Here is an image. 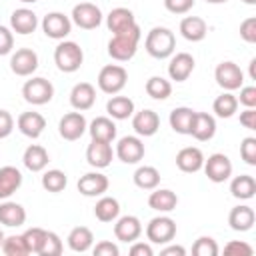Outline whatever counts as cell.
I'll return each instance as SVG.
<instances>
[{
  "label": "cell",
  "instance_id": "obj_1",
  "mask_svg": "<svg viewBox=\"0 0 256 256\" xmlns=\"http://www.w3.org/2000/svg\"><path fill=\"white\" fill-rule=\"evenodd\" d=\"M142 38V32H140V26L134 24L132 28L124 30V32H118V34H112L110 42H108V54L112 60L116 62H128L134 58L136 50H138V42Z\"/></svg>",
  "mask_w": 256,
  "mask_h": 256
},
{
  "label": "cell",
  "instance_id": "obj_2",
  "mask_svg": "<svg viewBox=\"0 0 256 256\" xmlns=\"http://www.w3.org/2000/svg\"><path fill=\"white\" fill-rule=\"evenodd\" d=\"M144 48L146 52L156 58V60H164V58H170L174 54V48H176V36L170 28L166 26H154L148 34H146V40H144Z\"/></svg>",
  "mask_w": 256,
  "mask_h": 256
},
{
  "label": "cell",
  "instance_id": "obj_3",
  "mask_svg": "<svg viewBox=\"0 0 256 256\" xmlns=\"http://www.w3.org/2000/svg\"><path fill=\"white\" fill-rule=\"evenodd\" d=\"M82 62H84V52H82L80 44H76L72 40H60L58 46L54 48V64L60 72L72 74V72L80 70Z\"/></svg>",
  "mask_w": 256,
  "mask_h": 256
},
{
  "label": "cell",
  "instance_id": "obj_4",
  "mask_svg": "<svg viewBox=\"0 0 256 256\" xmlns=\"http://www.w3.org/2000/svg\"><path fill=\"white\" fill-rule=\"evenodd\" d=\"M98 88L104 92V94H118L124 90L126 82H128V72L124 66L120 64H106L100 72H98Z\"/></svg>",
  "mask_w": 256,
  "mask_h": 256
},
{
  "label": "cell",
  "instance_id": "obj_5",
  "mask_svg": "<svg viewBox=\"0 0 256 256\" xmlns=\"http://www.w3.org/2000/svg\"><path fill=\"white\" fill-rule=\"evenodd\" d=\"M22 96L28 104L32 106H42L48 104L54 96V86L50 80L42 78V76H32L30 80L24 82L22 86Z\"/></svg>",
  "mask_w": 256,
  "mask_h": 256
},
{
  "label": "cell",
  "instance_id": "obj_6",
  "mask_svg": "<svg viewBox=\"0 0 256 256\" xmlns=\"http://www.w3.org/2000/svg\"><path fill=\"white\" fill-rule=\"evenodd\" d=\"M174 236H176V222L166 214L154 216L146 224V238L150 244H168L174 240Z\"/></svg>",
  "mask_w": 256,
  "mask_h": 256
},
{
  "label": "cell",
  "instance_id": "obj_7",
  "mask_svg": "<svg viewBox=\"0 0 256 256\" xmlns=\"http://www.w3.org/2000/svg\"><path fill=\"white\" fill-rule=\"evenodd\" d=\"M214 80L216 84L226 90V92H234L240 86H244V72L240 70V66L232 60H224L216 66L214 70Z\"/></svg>",
  "mask_w": 256,
  "mask_h": 256
},
{
  "label": "cell",
  "instance_id": "obj_8",
  "mask_svg": "<svg viewBox=\"0 0 256 256\" xmlns=\"http://www.w3.org/2000/svg\"><path fill=\"white\" fill-rule=\"evenodd\" d=\"M202 170H204V174L208 176L210 182L222 184L232 176V160L222 152H214L208 158H204Z\"/></svg>",
  "mask_w": 256,
  "mask_h": 256
},
{
  "label": "cell",
  "instance_id": "obj_9",
  "mask_svg": "<svg viewBox=\"0 0 256 256\" xmlns=\"http://www.w3.org/2000/svg\"><path fill=\"white\" fill-rule=\"evenodd\" d=\"M70 20L82 30H94L102 24V10L92 2H80L72 8Z\"/></svg>",
  "mask_w": 256,
  "mask_h": 256
},
{
  "label": "cell",
  "instance_id": "obj_10",
  "mask_svg": "<svg viewBox=\"0 0 256 256\" xmlns=\"http://www.w3.org/2000/svg\"><path fill=\"white\" fill-rule=\"evenodd\" d=\"M42 32L52 40H64L72 32V20L64 12H48L42 18Z\"/></svg>",
  "mask_w": 256,
  "mask_h": 256
},
{
  "label": "cell",
  "instance_id": "obj_11",
  "mask_svg": "<svg viewBox=\"0 0 256 256\" xmlns=\"http://www.w3.org/2000/svg\"><path fill=\"white\" fill-rule=\"evenodd\" d=\"M86 130H88V122H86L84 114L78 112V110L64 114V116L60 118V122H58V132H60V136H62L64 140H68V142L80 140Z\"/></svg>",
  "mask_w": 256,
  "mask_h": 256
},
{
  "label": "cell",
  "instance_id": "obj_12",
  "mask_svg": "<svg viewBox=\"0 0 256 256\" xmlns=\"http://www.w3.org/2000/svg\"><path fill=\"white\" fill-rule=\"evenodd\" d=\"M146 154L144 142L140 136H122L116 142V156L124 164H138Z\"/></svg>",
  "mask_w": 256,
  "mask_h": 256
},
{
  "label": "cell",
  "instance_id": "obj_13",
  "mask_svg": "<svg viewBox=\"0 0 256 256\" xmlns=\"http://www.w3.org/2000/svg\"><path fill=\"white\" fill-rule=\"evenodd\" d=\"M110 182H108V176L94 170V172H86L84 176L78 178V192L82 196H88V198H96V196H102L106 190H108Z\"/></svg>",
  "mask_w": 256,
  "mask_h": 256
},
{
  "label": "cell",
  "instance_id": "obj_14",
  "mask_svg": "<svg viewBox=\"0 0 256 256\" xmlns=\"http://www.w3.org/2000/svg\"><path fill=\"white\" fill-rule=\"evenodd\" d=\"M38 68V54L32 48H18L10 56V70L16 76H32Z\"/></svg>",
  "mask_w": 256,
  "mask_h": 256
},
{
  "label": "cell",
  "instance_id": "obj_15",
  "mask_svg": "<svg viewBox=\"0 0 256 256\" xmlns=\"http://www.w3.org/2000/svg\"><path fill=\"white\" fill-rule=\"evenodd\" d=\"M140 234H142V222H140L138 216L126 214V216H118L114 220V236H116V240L132 244L134 240L140 238Z\"/></svg>",
  "mask_w": 256,
  "mask_h": 256
},
{
  "label": "cell",
  "instance_id": "obj_16",
  "mask_svg": "<svg viewBox=\"0 0 256 256\" xmlns=\"http://www.w3.org/2000/svg\"><path fill=\"white\" fill-rule=\"evenodd\" d=\"M112 158H114V150H112V144L110 142H102V140H92L86 148V162L96 168V170H102V168H108L112 164Z\"/></svg>",
  "mask_w": 256,
  "mask_h": 256
},
{
  "label": "cell",
  "instance_id": "obj_17",
  "mask_svg": "<svg viewBox=\"0 0 256 256\" xmlns=\"http://www.w3.org/2000/svg\"><path fill=\"white\" fill-rule=\"evenodd\" d=\"M194 58L192 54L188 52H178V54H172L170 56V62H168V76L170 80L174 82H184L190 78V74L194 72Z\"/></svg>",
  "mask_w": 256,
  "mask_h": 256
},
{
  "label": "cell",
  "instance_id": "obj_18",
  "mask_svg": "<svg viewBox=\"0 0 256 256\" xmlns=\"http://www.w3.org/2000/svg\"><path fill=\"white\" fill-rule=\"evenodd\" d=\"M132 128H134L136 136H144V138L154 136L160 128V116L150 108L134 112L132 114Z\"/></svg>",
  "mask_w": 256,
  "mask_h": 256
},
{
  "label": "cell",
  "instance_id": "obj_19",
  "mask_svg": "<svg viewBox=\"0 0 256 256\" xmlns=\"http://www.w3.org/2000/svg\"><path fill=\"white\" fill-rule=\"evenodd\" d=\"M38 28V16L30 8H16L10 14V30L22 36L32 34Z\"/></svg>",
  "mask_w": 256,
  "mask_h": 256
},
{
  "label": "cell",
  "instance_id": "obj_20",
  "mask_svg": "<svg viewBox=\"0 0 256 256\" xmlns=\"http://www.w3.org/2000/svg\"><path fill=\"white\" fill-rule=\"evenodd\" d=\"M96 102V88L90 84V82H78L72 86L70 90V104L74 110L78 112H84V110H90Z\"/></svg>",
  "mask_w": 256,
  "mask_h": 256
},
{
  "label": "cell",
  "instance_id": "obj_21",
  "mask_svg": "<svg viewBox=\"0 0 256 256\" xmlns=\"http://www.w3.org/2000/svg\"><path fill=\"white\" fill-rule=\"evenodd\" d=\"M16 126L18 130L28 136V138H40L44 128H46V118L40 114V112H22L18 118H16Z\"/></svg>",
  "mask_w": 256,
  "mask_h": 256
},
{
  "label": "cell",
  "instance_id": "obj_22",
  "mask_svg": "<svg viewBox=\"0 0 256 256\" xmlns=\"http://www.w3.org/2000/svg\"><path fill=\"white\" fill-rule=\"evenodd\" d=\"M216 134V118L208 112H196L190 128V136H194L198 142H208Z\"/></svg>",
  "mask_w": 256,
  "mask_h": 256
},
{
  "label": "cell",
  "instance_id": "obj_23",
  "mask_svg": "<svg viewBox=\"0 0 256 256\" xmlns=\"http://www.w3.org/2000/svg\"><path fill=\"white\" fill-rule=\"evenodd\" d=\"M92 140H102V142H114L116 140V122L110 118V116H96L90 124H88V130Z\"/></svg>",
  "mask_w": 256,
  "mask_h": 256
},
{
  "label": "cell",
  "instance_id": "obj_24",
  "mask_svg": "<svg viewBox=\"0 0 256 256\" xmlns=\"http://www.w3.org/2000/svg\"><path fill=\"white\" fill-rule=\"evenodd\" d=\"M176 166L186 172V174H194V172H200L202 166H204V154L200 148L196 146H186L182 148L178 154H176Z\"/></svg>",
  "mask_w": 256,
  "mask_h": 256
},
{
  "label": "cell",
  "instance_id": "obj_25",
  "mask_svg": "<svg viewBox=\"0 0 256 256\" xmlns=\"http://www.w3.org/2000/svg\"><path fill=\"white\" fill-rule=\"evenodd\" d=\"M256 222V214L248 204H238L228 214V224L234 232H248Z\"/></svg>",
  "mask_w": 256,
  "mask_h": 256
},
{
  "label": "cell",
  "instance_id": "obj_26",
  "mask_svg": "<svg viewBox=\"0 0 256 256\" xmlns=\"http://www.w3.org/2000/svg\"><path fill=\"white\" fill-rule=\"evenodd\" d=\"M148 206L160 214H168L178 206V196H176V192H172L168 188L156 186L148 196Z\"/></svg>",
  "mask_w": 256,
  "mask_h": 256
},
{
  "label": "cell",
  "instance_id": "obj_27",
  "mask_svg": "<svg viewBox=\"0 0 256 256\" xmlns=\"http://www.w3.org/2000/svg\"><path fill=\"white\" fill-rule=\"evenodd\" d=\"M136 24V18H134V12L130 8H124V6H118V8H112L106 16V26L112 34H118V32H124L128 28H132Z\"/></svg>",
  "mask_w": 256,
  "mask_h": 256
},
{
  "label": "cell",
  "instance_id": "obj_28",
  "mask_svg": "<svg viewBox=\"0 0 256 256\" xmlns=\"http://www.w3.org/2000/svg\"><path fill=\"white\" fill-rule=\"evenodd\" d=\"M26 222V210L22 204L12 202V200H4L0 204V224L8 226V228H18Z\"/></svg>",
  "mask_w": 256,
  "mask_h": 256
},
{
  "label": "cell",
  "instance_id": "obj_29",
  "mask_svg": "<svg viewBox=\"0 0 256 256\" xmlns=\"http://www.w3.org/2000/svg\"><path fill=\"white\" fill-rule=\"evenodd\" d=\"M22 186V172L16 166L0 168V200H8Z\"/></svg>",
  "mask_w": 256,
  "mask_h": 256
},
{
  "label": "cell",
  "instance_id": "obj_30",
  "mask_svg": "<svg viewBox=\"0 0 256 256\" xmlns=\"http://www.w3.org/2000/svg\"><path fill=\"white\" fill-rule=\"evenodd\" d=\"M180 34L188 42H200L208 34V24L200 16H186L180 22Z\"/></svg>",
  "mask_w": 256,
  "mask_h": 256
},
{
  "label": "cell",
  "instance_id": "obj_31",
  "mask_svg": "<svg viewBox=\"0 0 256 256\" xmlns=\"http://www.w3.org/2000/svg\"><path fill=\"white\" fill-rule=\"evenodd\" d=\"M22 162L24 166L30 170V172H42L48 162H50V156H48V150L40 144H30L24 154H22Z\"/></svg>",
  "mask_w": 256,
  "mask_h": 256
},
{
  "label": "cell",
  "instance_id": "obj_32",
  "mask_svg": "<svg viewBox=\"0 0 256 256\" xmlns=\"http://www.w3.org/2000/svg\"><path fill=\"white\" fill-rule=\"evenodd\" d=\"M106 112L112 120H128L134 114V100L128 96H118L114 94L106 102Z\"/></svg>",
  "mask_w": 256,
  "mask_h": 256
},
{
  "label": "cell",
  "instance_id": "obj_33",
  "mask_svg": "<svg viewBox=\"0 0 256 256\" xmlns=\"http://www.w3.org/2000/svg\"><path fill=\"white\" fill-rule=\"evenodd\" d=\"M66 242L72 252H88L94 246V234L88 226H76L70 230Z\"/></svg>",
  "mask_w": 256,
  "mask_h": 256
},
{
  "label": "cell",
  "instance_id": "obj_34",
  "mask_svg": "<svg viewBox=\"0 0 256 256\" xmlns=\"http://www.w3.org/2000/svg\"><path fill=\"white\" fill-rule=\"evenodd\" d=\"M194 114H196V110H192V108H188V106H178V108H174V110L170 112V116H168L170 128H172L176 134H190Z\"/></svg>",
  "mask_w": 256,
  "mask_h": 256
},
{
  "label": "cell",
  "instance_id": "obj_35",
  "mask_svg": "<svg viewBox=\"0 0 256 256\" xmlns=\"http://www.w3.org/2000/svg\"><path fill=\"white\" fill-rule=\"evenodd\" d=\"M230 192L238 200H250V198H254V194H256V180H254V176H250V174L234 176L232 182H230Z\"/></svg>",
  "mask_w": 256,
  "mask_h": 256
},
{
  "label": "cell",
  "instance_id": "obj_36",
  "mask_svg": "<svg viewBox=\"0 0 256 256\" xmlns=\"http://www.w3.org/2000/svg\"><path fill=\"white\" fill-rule=\"evenodd\" d=\"M94 216L100 220V222H114L118 216H120V202L112 196H104L96 202L94 206Z\"/></svg>",
  "mask_w": 256,
  "mask_h": 256
},
{
  "label": "cell",
  "instance_id": "obj_37",
  "mask_svg": "<svg viewBox=\"0 0 256 256\" xmlns=\"http://www.w3.org/2000/svg\"><path fill=\"white\" fill-rule=\"evenodd\" d=\"M238 110V98L232 94V92H222L220 96L214 98L212 102V112L218 116V118H232Z\"/></svg>",
  "mask_w": 256,
  "mask_h": 256
},
{
  "label": "cell",
  "instance_id": "obj_38",
  "mask_svg": "<svg viewBox=\"0 0 256 256\" xmlns=\"http://www.w3.org/2000/svg\"><path fill=\"white\" fill-rule=\"evenodd\" d=\"M132 178L134 184L142 190H154L160 184V172L154 166H138Z\"/></svg>",
  "mask_w": 256,
  "mask_h": 256
},
{
  "label": "cell",
  "instance_id": "obj_39",
  "mask_svg": "<svg viewBox=\"0 0 256 256\" xmlns=\"http://www.w3.org/2000/svg\"><path fill=\"white\" fill-rule=\"evenodd\" d=\"M146 94L154 100H166L170 94H172V84L170 80L162 78V76H150L146 80Z\"/></svg>",
  "mask_w": 256,
  "mask_h": 256
},
{
  "label": "cell",
  "instance_id": "obj_40",
  "mask_svg": "<svg viewBox=\"0 0 256 256\" xmlns=\"http://www.w3.org/2000/svg\"><path fill=\"white\" fill-rule=\"evenodd\" d=\"M42 188L44 190H48V192H52V194H58V192H62L64 188H66V184H68V178H66V174L62 172V170H58V168H52V170H46L44 174H42Z\"/></svg>",
  "mask_w": 256,
  "mask_h": 256
},
{
  "label": "cell",
  "instance_id": "obj_41",
  "mask_svg": "<svg viewBox=\"0 0 256 256\" xmlns=\"http://www.w3.org/2000/svg\"><path fill=\"white\" fill-rule=\"evenodd\" d=\"M22 238H24V244H26L28 254H40V250L44 246V240H46V230L34 226V228H28L22 234Z\"/></svg>",
  "mask_w": 256,
  "mask_h": 256
},
{
  "label": "cell",
  "instance_id": "obj_42",
  "mask_svg": "<svg viewBox=\"0 0 256 256\" xmlns=\"http://www.w3.org/2000/svg\"><path fill=\"white\" fill-rule=\"evenodd\" d=\"M0 250H2L6 256H26V254H28L22 234L4 236V240H2V244H0Z\"/></svg>",
  "mask_w": 256,
  "mask_h": 256
},
{
  "label": "cell",
  "instance_id": "obj_43",
  "mask_svg": "<svg viewBox=\"0 0 256 256\" xmlns=\"http://www.w3.org/2000/svg\"><path fill=\"white\" fill-rule=\"evenodd\" d=\"M218 252H220V248L212 236H200L192 244V254H196V256H218Z\"/></svg>",
  "mask_w": 256,
  "mask_h": 256
},
{
  "label": "cell",
  "instance_id": "obj_44",
  "mask_svg": "<svg viewBox=\"0 0 256 256\" xmlns=\"http://www.w3.org/2000/svg\"><path fill=\"white\" fill-rule=\"evenodd\" d=\"M62 250H64V244H62L60 236L56 232L46 230V240H44V246H42L38 256H60Z\"/></svg>",
  "mask_w": 256,
  "mask_h": 256
},
{
  "label": "cell",
  "instance_id": "obj_45",
  "mask_svg": "<svg viewBox=\"0 0 256 256\" xmlns=\"http://www.w3.org/2000/svg\"><path fill=\"white\" fill-rule=\"evenodd\" d=\"M240 156L248 166H256V138L246 136L240 142Z\"/></svg>",
  "mask_w": 256,
  "mask_h": 256
},
{
  "label": "cell",
  "instance_id": "obj_46",
  "mask_svg": "<svg viewBox=\"0 0 256 256\" xmlns=\"http://www.w3.org/2000/svg\"><path fill=\"white\" fill-rule=\"evenodd\" d=\"M240 38L244 42H248V44L256 42V18L254 16L242 20V24H240Z\"/></svg>",
  "mask_w": 256,
  "mask_h": 256
},
{
  "label": "cell",
  "instance_id": "obj_47",
  "mask_svg": "<svg viewBox=\"0 0 256 256\" xmlns=\"http://www.w3.org/2000/svg\"><path fill=\"white\" fill-rule=\"evenodd\" d=\"M196 0H164V8L172 14H186L194 8Z\"/></svg>",
  "mask_w": 256,
  "mask_h": 256
},
{
  "label": "cell",
  "instance_id": "obj_48",
  "mask_svg": "<svg viewBox=\"0 0 256 256\" xmlns=\"http://www.w3.org/2000/svg\"><path fill=\"white\" fill-rule=\"evenodd\" d=\"M240 96L238 104H242L244 108H256V86H240Z\"/></svg>",
  "mask_w": 256,
  "mask_h": 256
},
{
  "label": "cell",
  "instance_id": "obj_49",
  "mask_svg": "<svg viewBox=\"0 0 256 256\" xmlns=\"http://www.w3.org/2000/svg\"><path fill=\"white\" fill-rule=\"evenodd\" d=\"M12 48H14V34H12L10 28L0 24V56L10 54Z\"/></svg>",
  "mask_w": 256,
  "mask_h": 256
},
{
  "label": "cell",
  "instance_id": "obj_50",
  "mask_svg": "<svg viewBox=\"0 0 256 256\" xmlns=\"http://www.w3.org/2000/svg\"><path fill=\"white\" fill-rule=\"evenodd\" d=\"M224 254H244V256H250L254 254V248L242 240H230L226 246H224Z\"/></svg>",
  "mask_w": 256,
  "mask_h": 256
},
{
  "label": "cell",
  "instance_id": "obj_51",
  "mask_svg": "<svg viewBox=\"0 0 256 256\" xmlns=\"http://www.w3.org/2000/svg\"><path fill=\"white\" fill-rule=\"evenodd\" d=\"M92 252L94 256H118L120 248L110 240H100L96 246H92Z\"/></svg>",
  "mask_w": 256,
  "mask_h": 256
},
{
  "label": "cell",
  "instance_id": "obj_52",
  "mask_svg": "<svg viewBox=\"0 0 256 256\" xmlns=\"http://www.w3.org/2000/svg\"><path fill=\"white\" fill-rule=\"evenodd\" d=\"M14 130V118L8 110H2L0 108V140L2 138H8Z\"/></svg>",
  "mask_w": 256,
  "mask_h": 256
},
{
  "label": "cell",
  "instance_id": "obj_53",
  "mask_svg": "<svg viewBox=\"0 0 256 256\" xmlns=\"http://www.w3.org/2000/svg\"><path fill=\"white\" fill-rule=\"evenodd\" d=\"M240 124L246 130H256V108H244L240 112Z\"/></svg>",
  "mask_w": 256,
  "mask_h": 256
},
{
  "label": "cell",
  "instance_id": "obj_54",
  "mask_svg": "<svg viewBox=\"0 0 256 256\" xmlns=\"http://www.w3.org/2000/svg\"><path fill=\"white\" fill-rule=\"evenodd\" d=\"M130 254H132V256H152L154 250H152V246H150L148 242H138V240H134L132 246H130Z\"/></svg>",
  "mask_w": 256,
  "mask_h": 256
},
{
  "label": "cell",
  "instance_id": "obj_55",
  "mask_svg": "<svg viewBox=\"0 0 256 256\" xmlns=\"http://www.w3.org/2000/svg\"><path fill=\"white\" fill-rule=\"evenodd\" d=\"M160 254L162 256H184L186 254V248L184 246H180V244H166V248H162L160 250Z\"/></svg>",
  "mask_w": 256,
  "mask_h": 256
},
{
  "label": "cell",
  "instance_id": "obj_56",
  "mask_svg": "<svg viewBox=\"0 0 256 256\" xmlns=\"http://www.w3.org/2000/svg\"><path fill=\"white\" fill-rule=\"evenodd\" d=\"M250 78L256 80V58L250 60Z\"/></svg>",
  "mask_w": 256,
  "mask_h": 256
},
{
  "label": "cell",
  "instance_id": "obj_57",
  "mask_svg": "<svg viewBox=\"0 0 256 256\" xmlns=\"http://www.w3.org/2000/svg\"><path fill=\"white\" fill-rule=\"evenodd\" d=\"M208 4H224V2H228V0H206Z\"/></svg>",
  "mask_w": 256,
  "mask_h": 256
},
{
  "label": "cell",
  "instance_id": "obj_58",
  "mask_svg": "<svg viewBox=\"0 0 256 256\" xmlns=\"http://www.w3.org/2000/svg\"><path fill=\"white\" fill-rule=\"evenodd\" d=\"M242 2H244V4H250V6H252V4H256V0H242Z\"/></svg>",
  "mask_w": 256,
  "mask_h": 256
},
{
  "label": "cell",
  "instance_id": "obj_59",
  "mask_svg": "<svg viewBox=\"0 0 256 256\" xmlns=\"http://www.w3.org/2000/svg\"><path fill=\"white\" fill-rule=\"evenodd\" d=\"M20 2H24V4H34V2H38V0H20Z\"/></svg>",
  "mask_w": 256,
  "mask_h": 256
},
{
  "label": "cell",
  "instance_id": "obj_60",
  "mask_svg": "<svg viewBox=\"0 0 256 256\" xmlns=\"http://www.w3.org/2000/svg\"><path fill=\"white\" fill-rule=\"evenodd\" d=\"M2 240H4V232H2V228H0V244H2Z\"/></svg>",
  "mask_w": 256,
  "mask_h": 256
}]
</instances>
